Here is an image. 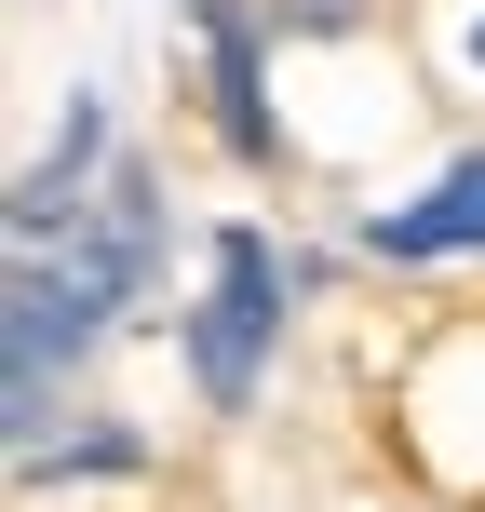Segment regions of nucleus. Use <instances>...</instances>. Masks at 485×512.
Instances as JSON below:
<instances>
[{"label": "nucleus", "instance_id": "2", "mask_svg": "<svg viewBox=\"0 0 485 512\" xmlns=\"http://www.w3.org/2000/svg\"><path fill=\"white\" fill-rule=\"evenodd\" d=\"M364 243H378V256H472V243H485V149H472V162H445L432 203H391Z\"/></svg>", "mask_w": 485, "mask_h": 512}, {"label": "nucleus", "instance_id": "6", "mask_svg": "<svg viewBox=\"0 0 485 512\" xmlns=\"http://www.w3.org/2000/svg\"><path fill=\"white\" fill-rule=\"evenodd\" d=\"M472 68H485V27H472Z\"/></svg>", "mask_w": 485, "mask_h": 512}, {"label": "nucleus", "instance_id": "4", "mask_svg": "<svg viewBox=\"0 0 485 512\" xmlns=\"http://www.w3.org/2000/svg\"><path fill=\"white\" fill-rule=\"evenodd\" d=\"M216 95H230V149H270V108H256V41H243L230 0H216Z\"/></svg>", "mask_w": 485, "mask_h": 512}, {"label": "nucleus", "instance_id": "3", "mask_svg": "<svg viewBox=\"0 0 485 512\" xmlns=\"http://www.w3.org/2000/svg\"><path fill=\"white\" fill-rule=\"evenodd\" d=\"M108 149V122L68 95V135H54L41 162H27V189H14V243H54V216H68V189H81V162Z\"/></svg>", "mask_w": 485, "mask_h": 512}, {"label": "nucleus", "instance_id": "5", "mask_svg": "<svg viewBox=\"0 0 485 512\" xmlns=\"http://www.w3.org/2000/svg\"><path fill=\"white\" fill-rule=\"evenodd\" d=\"M364 14V0H297V27H351Z\"/></svg>", "mask_w": 485, "mask_h": 512}, {"label": "nucleus", "instance_id": "1", "mask_svg": "<svg viewBox=\"0 0 485 512\" xmlns=\"http://www.w3.org/2000/svg\"><path fill=\"white\" fill-rule=\"evenodd\" d=\"M270 324H283L270 243L230 230V243H216V297H203V324H189V364H203V391H216V405H243V391H256V351H270Z\"/></svg>", "mask_w": 485, "mask_h": 512}]
</instances>
